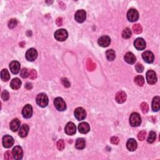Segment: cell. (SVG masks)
<instances>
[{"mask_svg":"<svg viewBox=\"0 0 160 160\" xmlns=\"http://www.w3.org/2000/svg\"><path fill=\"white\" fill-rule=\"evenodd\" d=\"M129 123L133 127H136L141 123V118L140 115L137 113H133L129 117Z\"/></svg>","mask_w":160,"mask_h":160,"instance_id":"obj_1","label":"cell"},{"mask_svg":"<svg viewBox=\"0 0 160 160\" xmlns=\"http://www.w3.org/2000/svg\"><path fill=\"white\" fill-rule=\"evenodd\" d=\"M36 103L41 108H45L47 106L48 104V98L47 95L45 93H40L36 97Z\"/></svg>","mask_w":160,"mask_h":160,"instance_id":"obj_2","label":"cell"},{"mask_svg":"<svg viewBox=\"0 0 160 160\" xmlns=\"http://www.w3.org/2000/svg\"><path fill=\"white\" fill-rule=\"evenodd\" d=\"M68 32L65 29H60L57 30L54 33V38L58 41H64L67 38H68Z\"/></svg>","mask_w":160,"mask_h":160,"instance_id":"obj_3","label":"cell"},{"mask_svg":"<svg viewBox=\"0 0 160 160\" xmlns=\"http://www.w3.org/2000/svg\"><path fill=\"white\" fill-rule=\"evenodd\" d=\"M54 104L56 108L60 111H63L66 109V104L61 98H56L54 100Z\"/></svg>","mask_w":160,"mask_h":160,"instance_id":"obj_4","label":"cell"},{"mask_svg":"<svg viewBox=\"0 0 160 160\" xmlns=\"http://www.w3.org/2000/svg\"><path fill=\"white\" fill-rule=\"evenodd\" d=\"M74 116L78 121L85 120L86 116V112L85 109L81 107L77 108L74 111Z\"/></svg>","mask_w":160,"mask_h":160,"instance_id":"obj_5","label":"cell"},{"mask_svg":"<svg viewBox=\"0 0 160 160\" xmlns=\"http://www.w3.org/2000/svg\"><path fill=\"white\" fill-rule=\"evenodd\" d=\"M146 80L150 85H154L157 82V77L153 70H149L146 73Z\"/></svg>","mask_w":160,"mask_h":160,"instance_id":"obj_6","label":"cell"},{"mask_svg":"<svg viewBox=\"0 0 160 160\" xmlns=\"http://www.w3.org/2000/svg\"><path fill=\"white\" fill-rule=\"evenodd\" d=\"M25 57L29 61H34L38 57V52L35 49L30 48L26 51Z\"/></svg>","mask_w":160,"mask_h":160,"instance_id":"obj_7","label":"cell"},{"mask_svg":"<svg viewBox=\"0 0 160 160\" xmlns=\"http://www.w3.org/2000/svg\"><path fill=\"white\" fill-rule=\"evenodd\" d=\"M127 18L131 22H135L139 18V13L135 9H130L127 13Z\"/></svg>","mask_w":160,"mask_h":160,"instance_id":"obj_8","label":"cell"},{"mask_svg":"<svg viewBox=\"0 0 160 160\" xmlns=\"http://www.w3.org/2000/svg\"><path fill=\"white\" fill-rule=\"evenodd\" d=\"M12 154H13V158L15 159L18 160V159H22L23 156V151L22 148L19 146H15V148L13 149Z\"/></svg>","mask_w":160,"mask_h":160,"instance_id":"obj_9","label":"cell"},{"mask_svg":"<svg viewBox=\"0 0 160 160\" xmlns=\"http://www.w3.org/2000/svg\"><path fill=\"white\" fill-rule=\"evenodd\" d=\"M86 18V13L85 10H80L76 12L74 15L75 20L78 23H83L85 21Z\"/></svg>","mask_w":160,"mask_h":160,"instance_id":"obj_10","label":"cell"},{"mask_svg":"<svg viewBox=\"0 0 160 160\" xmlns=\"http://www.w3.org/2000/svg\"><path fill=\"white\" fill-rule=\"evenodd\" d=\"M134 46L135 48L139 51H141V50L145 49L146 45L145 41L141 38H138L134 42Z\"/></svg>","mask_w":160,"mask_h":160,"instance_id":"obj_11","label":"cell"},{"mask_svg":"<svg viewBox=\"0 0 160 160\" xmlns=\"http://www.w3.org/2000/svg\"><path fill=\"white\" fill-rule=\"evenodd\" d=\"M65 131L68 135H73L77 132V128L75 125L72 122H69L65 126Z\"/></svg>","mask_w":160,"mask_h":160,"instance_id":"obj_12","label":"cell"},{"mask_svg":"<svg viewBox=\"0 0 160 160\" xmlns=\"http://www.w3.org/2000/svg\"><path fill=\"white\" fill-rule=\"evenodd\" d=\"M22 115L24 118H30L33 115V108L30 104L25 105L22 110Z\"/></svg>","mask_w":160,"mask_h":160,"instance_id":"obj_13","label":"cell"},{"mask_svg":"<svg viewBox=\"0 0 160 160\" xmlns=\"http://www.w3.org/2000/svg\"><path fill=\"white\" fill-rule=\"evenodd\" d=\"M14 144V140L10 135H5L3 138V145L6 148H9Z\"/></svg>","mask_w":160,"mask_h":160,"instance_id":"obj_14","label":"cell"},{"mask_svg":"<svg viewBox=\"0 0 160 160\" xmlns=\"http://www.w3.org/2000/svg\"><path fill=\"white\" fill-rule=\"evenodd\" d=\"M142 57L143 60L147 63H152L154 60L153 53L150 51H146L143 53L142 54Z\"/></svg>","mask_w":160,"mask_h":160,"instance_id":"obj_15","label":"cell"},{"mask_svg":"<svg viewBox=\"0 0 160 160\" xmlns=\"http://www.w3.org/2000/svg\"><path fill=\"white\" fill-rule=\"evenodd\" d=\"M111 43L110 38L108 36H103L98 40V44L102 47H107Z\"/></svg>","mask_w":160,"mask_h":160,"instance_id":"obj_16","label":"cell"},{"mask_svg":"<svg viewBox=\"0 0 160 160\" xmlns=\"http://www.w3.org/2000/svg\"><path fill=\"white\" fill-rule=\"evenodd\" d=\"M115 99L116 102L119 104L125 103L126 100V94L125 93V92L123 91L118 92L115 96Z\"/></svg>","mask_w":160,"mask_h":160,"instance_id":"obj_17","label":"cell"},{"mask_svg":"<svg viewBox=\"0 0 160 160\" xmlns=\"http://www.w3.org/2000/svg\"><path fill=\"white\" fill-rule=\"evenodd\" d=\"M10 68L11 72L16 74H18L20 71V64L17 61H12L10 64Z\"/></svg>","mask_w":160,"mask_h":160,"instance_id":"obj_18","label":"cell"},{"mask_svg":"<svg viewBox=\"0 0 160 160\" xmlns=\"http://www.w3.org/2000/svg\"><path fill=\"white\" fill-rule=\"evenodd\" d=\"M138 144L136 141L133 138L129 139L126 143V147L129 151H135L137 148Z\"/></svg>","mask_w":160,"mask_h":160,"instance_id":"obj_19","label":"cell"},{"mask_svg":"<svg viewBox=\"0 0 160 160\" xmlns=\"http://www.w3.org/2000/svg\"><path fill=\"white\" fill-rule=\"evenodd\" d=\"M78 130L79 133L82 134H86L90 131V126L88 123L86 122H83L78 125Z\"/></svg>","mask_w":160,"mask_h":160,"instance_id":"obj_20","label":"cell"},{"mask_svg":"<svg viewBox=\"0 0 160 160\" xmlns=\"http://www.w3.org/2000/svg\"><path fill=\"white\" fill-rule=\"evenodd\" d=\"M125 60L126 63H129V64H134L136 61V56H134V54L131 52H128L126 53L125 55Z\"/></svg>","mask_w":160,"mask_h":160,"instance_id":"obj_21","label":"cell"},{"mask_svg":"<svg viewBox=\"0 0 160 160\" xmlns=\"http://www.w3.org/2000/svg\"><path fill=\"white\" fill-rule=\"evenodd\" d=\"M10 126L12 131L13 132L17 131L20 127V121L17 118L14 119L11 122Z\"/></svg>","mask_w":160,"mask_h":160,"instance_id":"obj_22","label":"cell"},{"mask_svg":"<svg viewBox=\"0 0 160 160\" xmlns=\"http://www.w3.org/2000/svg\"><path fill=\"white\" fill-rule=\"evenodd\" d=\"M21 86H22V81H21V80L18 78H14L11 81L10 86L13 90H18L19 88H20Z\"/></svg>","mask_w":160,"mask_h":160,"instance_id":"obj_23","label":"cell"},{"mask_svg":"<svg viewBox=\"0 0 160 160\" xmlns=\"http://www.w3.org/2000/svg\"><path fill=\"white\" fill-rule=\"evenodd\" d=\"M160 109V98L159 96H156L152 102V109L153 111H158Z\"/></svg>","mask_w":160,"mask_h":160,"instance_id":"obj_24","label":"cell"},{"mask_svg":"<svg viewBox=\"0 0 160 160\" xmlns=\"http://www.w3.org/2000/svg\"><path fill=\"white\" fill-rule=\"evenodd\" d=\"M28 132H29V126L26 124H24L23 125H22V127L20 128L19 131V135L20 137L24 138L28 135Z\"/></svg>","mask_w":160,"mask_h":160,"instance_id":"obj_25","label":"cell"},{"mask_svg":"<svg viewBox=\"0 0 160 160\" xmlns=\"http://www.w3.org/2000/svg\"><path fill=\"white\" fill-rule=\"evenodd\" d=\"M86 146L85 140L83 138H78L76 141L75 147L78 150H83Z\"/></svg>","mask_w":160,"mask_h":160,"instance_id":"obj_26","label":"cell"},{"mask_svg":"<svg viewBox=\"0 0 160 160\" xmlns=\"http://www.w3.org/2000/svg\"><path fill=\"white\" fill-rule=\"evenodd\" d=\"M106 56L108 61H113L115 59L116 54L113 49H108L106 52Z\"/></svg>","mask_w":160,"mask_h":160,"instance_id":"obj_27","label":"cell"},{"mask_svg":"<svg viewBox=\"0 0 160 160\" xmlns=\"http://www.w3.org/2000/svg\"><path fill=\"white\" fill-rule=\"evenodd\" d=\"M1 78L3 81H7L10 79V75L6 69H4L1 72Z\"/></svg>","mask_w":160,"mask_h":160,"instance_id":"obj_28","label":"cell"},{"mask_svg":"<svg viewBox=\"0 0 160 160\" xmlns=\"http://www.w3.org/2000/svg\"><path fill=\"white\" fill-rule=\"evenodd\" d=\"M134 83L138 86H143L145 84V78L141 75H138L134 78Z\"/></svg>","mask_w":160,"mask_h":160,"instance_id":"obj_29","label":"cell"},{"mask_svg":"<svg viewBox=\"0 0 160 160\" xmlns=\"http://www.w3.org/2000/svg\"><path fill=\"white\" fill-rule=\"evenodd\" d=\"M86 67L88 71H92L96 68V64L93 63L91 59H88L86 63Z\"/></svg>","mask_w":160,"mask_h":160,"instance_id":"obj_30","label":"cell"},{"mask_svg":"<svg viewBox=\"0 0 160 160\" xmlns=\"http://www.w3.org/2000/svg\"><path fill=\"white\" fill-rule=\"evenodd\" d=\"M132 33L131 31L130 30V29L128 28H125L122 33V36H123V38L125 39H128L131 36Z\"/></svg>","mask_w":160,"mask_h":160,"instance_id":"obj_31","label":"cell"},{"mask_svg":"<svg viewBox=\"0 0 160 160\" xmlns=\"http://www.w3.org/2000/svg\"><path fill=\"white\" fill-rule=\"evenodd\" d=\"M133 30L136 34H140L143 31V28L140 24H136L133 26Z\"/></svg>","mask_w":160,"mask_h":160,"instance_id":"obj_32","label":"cell"},{"mask_svg":"<svg viewBox=\"0 0 160 160\" xmlns=\"http://www.w3.org/2000/svg\"><path fill=\"white\" fill-rule=\"evenodd\" d=\"M156 138H157V134H156V133L154 131H150L148 138V140L147 141L150 143H153L155 141Z\"/></svg>","mask_w":160,"mask_h":160,"instance_id":"obj_33","label":"cell"},{"mask_svg":"<svg viewBox=\"0 0 160 160\" xmlns=\"http://www.w3.org/2000/svg\"><path fill=\"white\" fill-rule=\"evenodd\" d=\"M140 107L141 109L142 112L145 114V113H147L149 111V106L147 103L146 102H143L141 104Z\"/></svg>","mask_w":160,"mask_h":160,"instance_id":"obj_34","label":"cell"},{"mask_svg":"<svg viewBox=\"0 0 160 160\" xmlns=\"http://www.w3.org/2000/svg\"><path fill=\"white\" fill-rule=\"evenodd\" d=\"M18 24V21L16 19H11L9 22H8V27L10 29L14 28L16 26V25Z\"/></svg>","mask_w":160,"mask_h":160,"instance_id":"obj_35","label":"cell"},{"mask_svg":"<svg viewBox=\"0 0 160 160\" xmlns=\"http://www.w3.org/2000/svg\"><path fill=\"white\" fill-rule=\"evenodd\" d=\"M65 147V142L63 140H58L57 142V148L60 151H62L64 150Z\"/></svg>","mask_w":160,"mask_h":160,"instance_id":"obj_36","label":"cell"},{"mask_svg":"<svg viewBox=\"0 0 160 160\" xmlns=\"http://www.w3.org/2000/svg\"><path fill=\"white\" fill-rule=\"evenodd\" d=\"M146 136V132L145 131H141L138 134V138L140 141L145 140Z\"/></svg>","mask_w":160,"mask_h":160,"instance_id":"obj_37","label":"cell"},{"mask_svg":"<svg viewBox=\"0 0 160 160\" xmlns=\"http://www.w3.org/2000/svg\"><path fill=\"white\" fill-rule=\"evenodd\" d=\"M29 72L27 68H23L22 71H21L20 75L23 78H26L28 77H29Z\"/></svg>","mask_w":160,"mask_h":160,"instance_id":"obj_38","label":"cell"},{"mask_svg":"<svg viewBox=\"0 0 160 160\" xmlns=\"http://www.w3.org/2000/svg\"><path fill=\"white\" fill-rule=\"evenodd\" d=\"M37 77V73L36 71L35 70H31L30 71H29V78L30 79H35Z\"/></svg>","mask_w":160,"mask_h":160,"instance_id":"obj_39","label":"cell"},{"mask_svg":"<svg viewBox=\"0 0 160 160\" xmlns=\"http://www.w3.org/2000/svg\"><path fill=\"white\" fill-rule=\"evenodd\" d=\"M1 98L3 100H5V101L8 100V99H9V98H10L9 93H8L6 90L3 91L1 93Z\"/></svg>","mask_w":160,"mask_h":160,"instance_id":"obj_40","label":"cell"},{"mask_svg":"<svg viewBox=\"0 0 160 160\" xmlns=\"http://www.w3.org/2000/svg\"><path fill=\"white\" fill-rule=\"evenodd\" d=\"M135 69L138 73H142L144 70V66H143L140 63H137L135 66Z\"/></svg>","mask_w":160,"mask_h":160,"instance_id":"obj_41","label":"cell"},{"mask_svg":"<svg viewBox=\"0 0 160 160\" xmlns=\"http://www.w3.org/2000/svg\"><path fill=\"white\" fill-rule=\"evenodd\" d=\"M61 81L62 83L63 84V85H64L65 87L66 88H69L70 86V83L69 82V81L68 79L65 78H63L61 79Z\"/></svg>","mask_w":160,"mask_h":160,"instance_id":"obj_42","label":"cell"},{"mask_svg":"<svg viewBox=\"0 0 160 160\" xmlns=\"http://www.w3.org/2000/svg\"><path fill=\"white\" fill-rule=\"evenodd\" d=\"M111 143H113V144H114V145H118V143L120 141L119 140V138L116 137V136H113L111 138Z\"/></svg>","mask_w":160,"mask_h":160,"instance_id":"obj_43","label":"cell"},{"mask_svg":"<svg viewBox=\"0 0 160 160\" xmlns=\"http://www.w3.org/2000/svg\"><path fill=\"white\" fill-rule=\"evenodd\" d=\"M5 159H7V160H10L12 159L11 157V154L10 151H7V152L5 153Z\"/></svg>","mask_w":160,"mask_h":160,"instance_id":"obj_44","label":"cell"},{"mask_svg":"<svg viewBox=\"0 0 160 160\" xmlns=\"http://www.w3.org/2000/svg\"><path fill=\"white\" fill-rule=\"evenodd\" d=\"M56 23L58 24V26H62L63 24V21H62V18H58L56 20Z\"/></svg>","mask_w":160,"mask_h":160,"instance_id":"obj_45","label":"cell"},{"mask_svg":"<svg viewBox=\"0 0 160 160\" xmlns=\"http://www.w3.org/2000/svg\"><path fill=\"white\" fill-rule=\"evenodd\" d=\"M33 86H32V84L31 83H28L26 84V85H25V88H26L27 90H31Z\"/></svg>","mask_w":160,"mask_h":160,"instance_id":"obj_46","label":"cell"}]
</instances>
